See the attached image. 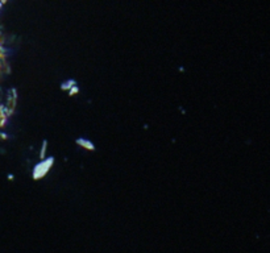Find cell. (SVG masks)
<instances>
[{"instance_id": "obj_1", "label": "cell", "mask_w": 270, "mask_h": 253, "mask_svg": "<svg viewBox=\"0 0 270 253\" xmlns=\"http://www.w3.org/2000/svg\"><path fill=\"white\" fill-rule=\"evenodd\" d=\"M52 163H53V157H52V158H47V159H43L42 162H40L38 165H36V168H34V170H33V177L36 179L43 177L45 173L49 170V168H50Z\"/></svg>"}, {"instance_id": "obj_2", "label": "cell", "mask_w": 270, "mask_h": 253, "mask_svg": "<svg viewBox=\"0 0 270 253\" xmlns=\"http://www.w3.org/2000/svg\"><path fill=\"white\" fill-rule=\"evenodd\" d=\"M77 142H78L79 145H82V147H84L86 149H90V150H94V149H95V145H94L90 140H87V138H82V137H81V138H78V140H77Z\"/></svg>"}]
</instances>
